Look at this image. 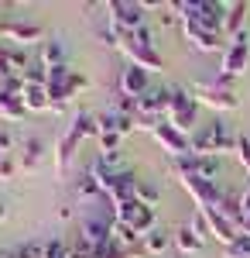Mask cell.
<instances>
[{"label": "cell", "instance_id": "obj_6", "mask_svg": "<svg viewBox=\"0 0 250 258\" xmlns=\"http://www.w3.org/2000/svg\"><path fill=\"white\" fill-rule=\"evenodd\" d=\"M137 186H141V179L134 172H127V169H113L110 176L103 179V197H110V203H131L137 200Z\"/></svg>", "mask_w": 250, "mask_h": 258}, {"label": "cell", "instance_id": "obj_26", "mask_svg": "<svg viewBox=\"0 0 250 258\" xmlns=\"http://www.w3.org/2000/svg\"><path fill=\"white\" fill-rule=\"evenodd\" d=\"M99 155H113V152H120V135H113V131H99Z\"/></svg>", "mask_w": 250, "mask_h": 258}, {"label": "cell", "instance_id": "obj_21", "mask_svg": "<svg viewBox=\"0 0 250 258\" xmlns=\"http://www.w3.org/2000/svg\"><path fill=\"white\" fill-rule=\"evenodd\" d=\"M24 114H28L24 100L11 97V93H4V90H0V120H21Z\"/></svg>", "mask_w": 250, "mask_h": 258}, {"label": "cell", "instance_id": "obj_9", "mask_svg": "<svg viewBox=\"0 0 250 258\" xmlns=\"http://www.w3.org/2000/svg\"><path fill=\"white\" fill-rule=\"evenodd\" d=\"M120 52L127 55V62L131 66H137V69H144V73H154V69H161L165 66V59H161V52L154 48V45H137L131 35L123 38V45H120Z\"/></svg>", "mask_w": 250, "mask_h": 258}, {"label": "cell", "instance_id": "obj_11", "mask_svg": "<svg viewBox=\"0 0 250 258\" xmlns=\"http://www.w3.org/2000/svg\"><path fill=\"white\" fill-rule=\"evenodd\" d=\"M199 214H202V217H206V224H209V238H216L223 248L240 238V227H236L230 217H223L216 207H209V210H199Z\"/></svg>", "mask_w": 250, "mask_h": 258}, {"label": "cell", "instance_id": "obj_19", "mask_svg": "<svg viewBox=\"0 0 250 258\" xmlns=\"http://www.w3.org/2000/svg\"><path fill=\"white\" fill-rule=\"evenodd\" d=\"M41 66L52 69V66H69V48L62 41H45L41 45Z\"/></svg>", "mask_w": 250, "mask_h": 258}, {"label": "cell", "instance_id": "obj_40", "mask_svg": "<svg viewBox=\"0 0 250 258\" xmlns=\"http://www.w3.org/2000/svg\"><path fill=\"white\" fill-rule=\"evenodd\" d=\"M0 258H4V255H0Z\"/></svg>", "mask_w": 250, "mask_h": 258}, {"label": "cell", "instance_id": "obj_17", "mask_svg": "<svg viewBox=\"0 0 250 258\" xmlns=\"http://www.w3.org/2000/svg\"><path fill=\"white\" fill-rule=\"evenodd\" d=\"M45 152H48V145L41 138H24V155H21V169L24 172H38L41 162H45Z\"/></svg>", "mask_w": 250, "mask_h": 258}, {"label": "cell", "instance_id": "obj_31", "mask_svg": "<svg viewBox=\"0 0 250 258\" xmlns=\"http://www.w3.org/2000/svg\"><path fill=\"white\" fill-rule=\"evenodd\" d=\"M14 169H18V165H14V159H11V155H0V179H4V182H11Z\"/></svg>", "mask_w": 250, "mask_h": 258}, {"label": "cell", "instance_id": "obj_3", "mask_svg": "<svg viewBox=\"0 0 250 258\" xmlns=\"http://www.w3.org/2000/svg\"><path fill=\"white\" fill-rule=\"evenodd\" d=\"M195 117H199V100L189 90H172V103H168V124L178 127L182 135H195Z\"/></svg>", "mask_w": 250, "mask_h": 258}, {"label": "cell", "instance_id": "obj_33", "mask_svg": "<svg viewBox=\"0 0 250 258\" xmlns=\"http://www.w3.org/2000/svg\"><path fill=\"white\" fill-rule=\"evenodd\" d=\"M131 38H134L137 45H154V31L148 28V24H144V28H137V31L131 35Z\"/></svg>", "mask_w": 250, "mask_h": 258}, {"label": "cell", "instance_id": "obj_36", "mask_svg": "<svg viewBox=\"0 0 250 258\" xmlns=\"http://www.w3.org/2000/svg\"><path fill=\"white\" fill-rule=\"evenodd\" d=\"M240 234H247V238H250V214H243V224H240Z\"/></svg>", "mask_w": 250, "mask_h": 258}, {"label": "cell", "instance_id": "obj_7", "mask_svg": "<svg viewBox=\"0 0 250 258\" xmlns=\"http://www.w3.org/2000/svg\"><path fill=\"white\" fill-rule=\"evenodd\" d=\"M151 138L172 155V159H185V155H192V135H182L178 127H172L168 120H161L158 127L151 131Z\"/></svg>", "mask_w": 250, "mask_h": 258}, {"label": "cell", "instance_id": "obj_28", "mask_svg": "<svg viewBox=\"0 0 250 258\" xmlns=\"http://www.w3.org/2000/svg\"><path fill=\"white\" fill-rule=\"evenodd\" d=\"M158 197H161V193H158V186H151V182H141V186H137V200H141L144 207H154Z\"/></svg>", "mask_w": 250, "mask_h": 258}, {"label": "cell", "instance_id": "obj_29", "mask_svg": "<svg viewBox=\"0 0 250 258\" xmlns=\"http://www.w3.org/2000/svg\"><path fill=\"white\" fill-rule=\"evenodd\" d=\"M236 162L243 165V172L250 176V138H240V141H236Z\"/></svg>", "mask_w": 250, "mask_h": 258}, {"label": "cell", "instance_id": "obj_14", "mask_svg": "<svg viewBox=\"0 0 250 258\" xmlns=\"http://www.w3.org/2000/svg\"><path fill=\"white\" fill-rule=\"evenodd\" d=\"M182 35H185V41L192 45L195 52H216L219 45H223V35H212V31H206V28H199V24H192V21H182Z\"/></svg>", "mask_w": 250, "mask_h": 258}, {"label": "cell", "instance_id": "obj_5", "mask_svg": "<svg viewBox=\"0 0 250 258\" xmlns=\"http://www.w3.org/2000/svg\"><path fill=\"white\" fill-rule=\"evenodd\" d=\"M250 66V35L243 31V35H236V38L223 48V62H219V76H230V80H236V76H243Z\"/></svg>", "mask_w": 250, "mask_h": 258}, {"label": "cell", "instance_id": "obj_38", "mask_svg": "<svg viewBox=\"0 0 250 258\" xmlns=\"http://www.w3.org/2000/svg\"><path fill=\"white\" fill-rule=\"evenodd\" d=\"M141 7H144V11H158V7H161V0H144Z\"/></svg>", "mask_w": 250, "mask_h": 258}, {"label": "cell", "instance_id": "obj_25", "mask_svg": "<svg viewBox=\"0 0 250 258\" xmlns=\"http://www.w3.org/2000/svg\"><path fill=\"white\" fill-rule=\"evenodd\" d=\"M223 258H250V238H247V234H240L233 244L223 248Z\"/></svg>", "mask_w": 250, "mask_h": 258}, {"label": "cell", "instance_id": "obj_12", "mask_svg": "<svg viewBox=\"0 0 250 258\" xmlns=\"http://www.w3.org/2000/svg\"><path fill=\"white\" fill-rule=\"evenodd\" d=\"M116 86H120V97H144L148 90H151V80H148V73L144 69H137V66H123L120 69V80H116Z\"/></svg>", "mask_w": 250, "mask_h": 258}, {"label": "cell", "instance_id": "obj_16", "mask_svg": "<svg viewBox=\"0 0 250 258\" xmlns=\"http://www.w3.org/2000/svg\"><path fill=\"white\" fill-rule=\"evenodd\" d=\"M247 11H250V4H243V0H236V4H226V14H223V35H230V38L243 35V21H247Z\"/></svg>", "mask_w": 250, "mask_h": 258}, {"label": "cell", "instance_id": "obj_32", "mask_svg": "<svg viewBox=\"0 0 250 258\" xmlns=\"http://www.w3.org/2000/svg\"><path fill=\"white\" fill-rule=\"evenodd\" d=\"M189 227H192V231L199 234V238H206V234H209V224H206V217H202L199 210H195V217L189 220Z\"/></svg>", "mask_w": 250, "mask_h": 258}, {"label": "cell", "instance_id": "obj_4", "mask_svg": "<svg viewBox=\"0 0 250 258\" xmlns=\"http://www.w3.org/2000/svg\"><path fill=\"white\" fill-rule=\"evenodd\" d=\"M106 24H113L123 35H134L137 28H144V7L134 0H110L106 4Z\"/></svg>", "mask_w": 250, "mask_h": 258}, {"label": "cell", "instance_id": "obj_8", "mask_svg": "<svg viewBox=\"0 0 250 258\" xmlns=\"http://www.w3.org/2000/svg\"><path fill=\"white\" fill-rule=\"evenodd\" d=\"M178 182L185 186V193L195 200V207H199V210H209V207H219V203H223V189H219L216 182H209V179L185 176V179H178Z\"/></svg>", "mask_w": 250, "mask_h": 258}, {"label": "cell", "instance_id": "obj_30", "mask_svg": "<svg viewBox=\"0 0 250 258\" xmlns=\"http://www.w3.org/2000/svg\"><path fill=\"white\" fill-rule=\"evenodd\" d=\"M86 86H89V80H86L82 73H76V69H72V76H69V90H72V97H76V93H82Z\"/></svg>", "mask_w": 250, "mask_h": 258}, {"label": "cell", "instance_id": "obj_35", "mask_svg": "<svg viewBox=\"0 0 250 258\" xmlns=\"http://www.w3.org/2000/svg\"><path fill=\"white\" fill-rule=\"evenodd\" d=\"M240 207H243V214H250V186L240 193Z\"/></svg>", "mask_w": 250, "mask_h": 258}, {"label": "cell", "instance_id": "obj_10", "mask_svg": "<svg viewBox=\"0 0 250 258\" xmlns=\"http://www.w3.org/2000/svg\"><path fill=\"white\" fill-rule=\"evenodd\" d=\"M79 238L89 241L93 248H103L113 241V220L106 217H82L79 220Z\"/></svg>", "mask_w": 250, "mask_h": 258}, {"label": "cell", "instance_id": "obj_37", "mask_svg": "<svg viewBox=\"0 0 250 258\" xmlns=\"http://www.w3.org/2000/svg\"><path fill=\"white\" fill-rule=\"evenodd\" d=\"M58 217L69 220V217H72V207H65V203H62V207H58Z\"/></svg>", "mask_w": 250, "mask_h": 258}, {"label": "cell", "instance_id": "obj_27", "mask_svg": "<svg viewBox=\"0 0 250 258\" xmlns=\"http://www.w3.org/2000/svg\"><path fill=\"white\" fill-rule=\"evenodd\" d=\"M69 251H72V248H69L62 238L45 241V258H69Z\"/></svg>", "mask_w": 250, "mask_h": 258}, {"label": "cell", "instance_id": "obj_39", "mask_svg": "<svg viewBox=\"0 0 250 258\" xmlns=\"http://www.w3.org/2000/svg\"><path fill=\"white\" fill-rule=\"evenodd\" d=\"M4 217H7V207H4V203H0V220H4Z\"/></svg>", "mask_w": 250, "mask_h": 258}, {"label": "cell", "instance_id": "obj_1", "mask_svg": "<svg viewBox=\"0 0 250 258\" xmlns=\"http://www.w3.org/2000/svg\"><path fill=\"white\" fill-rule=\"evenodd\" d=\"M236 135H233L230 127L223 124V120H212L206 127H199L192 135V155H223V152H236Z\"/></svg>", "mask_w": 250, "mask_h": 258}, {"label": "cell", "instance_id": "obj_2", "mask_svg": "<svg viewBox=\"0 0 250 258\" xmlns=\"http://www.w3.org/2000/svg\"><path fill=\"white\" fill-rule=\"evenodd\" d=\"M192 97L199 100V103L212 107V110H219V114H230V110L240 107V97L233 93V80H230V76H216V80L195 83Z\"/></svg>", "mask_w": 250, "mask_h": 258}, {"label": "cell", "instance_id": "obj_22", "mask_svg": "<svg viewBox=\"0 0 250 258\" xmlns=\"http://www.w3.org/2000/svg\"><path fill=\"white\" fill-rule=\"evenodd\" d=\"M24 107H28V110H35V114H45V110H52L48 90H45V86H28V90H24Z\"/></svg>", "mask_w": 250, "mask_h": 258}, {"label": "cell", "instance_id": "obj_23", "mask_svg": "<svg viewBox=\"0 0 250 258\" xmlns=\"http://www.w3.org/2000/svg\"><path fill=\"white\" fill-rule=\"evenodd\" d=\"M76 193H79V200H96V197H103V186L96 182L93 172H82L76 179Z\"/></svg>", "mask_w": 250, "mask_h": 258}, {"label": "cell", "instance_id": "obj_15", "mask_svg": "<svg viewBox=\"0 0 250 258\" xmlns=\"http://www.w3.org/2000/svg\"><path fill=\"white\" fill-rule=\"evenodd\" d=\"M0 38H11L14 45H31V41L41 38V28L38 24H21V21H11L0 28Z\"/></svg>", "mask_w": 250, "mask_h": 258}, {"label": "cell", "instance_id": "obj_20", "mask_svg": "<svg viewBox=\"0 0 250 258\" xmlns=\"http://www.w3.org/2000/svg\"><path fill=\"white\" fill-rule=\"evenodd\" d=\"M172 238H175V248H178L182 255H195V251L202 248V238L195 234V231H192V227H189V224H182V227L175 231Z\"/></svg>", "mask_w": 250, "mask_h": 258}, {"label": "cell", "instance_id": "obj_34", "mask_svg": "<svg viewBox=\"0 0 250 258\" xmlns=\"http://www.w3.org/2000/svg\"><path fill=\"white\" fill-rule=\"evenodd\" d=\"M11 148H14V135L11 131H0V155H11Z\"/></svg>", "mask_w": 250, "mask_h": 258}, {"label": "cell", "instance_id": "obj_13", "mask_svg": "<svg viewBox=\"0 0 250 258\" xmlns=\"http://www.w3.org/2000/svg\"><path fill=\"white\" fill-rule=\"evenodd\" d=\"M79 141H82V138H79L72 127H65V131H62V138L55 141L52 159H55V172H58V176H65V172H69V162H72V155L79 152Z\"/></svg>", "mask_w": 250, "mask_h": 258}, {"label": "cell", "instance_id": "obj_24", "mask_svg": "<svg viewBox=\"0 0 250 258\" xmlns=\"http://www.w3.org/2000/svg\"><path fill=\"white\" fill-rule=\"evenodd\" d=\"M24 83H28V86H48V69H45L41 62H31V66L24 69Z\"/></svg>", "mask_w": 250, "mask_h": 258}, {"label": "cell", "instance_id": "obj_18", "mask_svg": "<svg viewBox=\"0 0 250 258\" xmlns=\"http://www.w3.org/2000/svg\"><path fill=\"white\" fill-rule=\"evenodd\" d=\"M168 244H175V238L168 234V231L154 227L151 234H144V238H141V251H144V255H165V251H168Z\"/></svg>", "mask_w": 250, "mask_h": 258}]
</instances>
